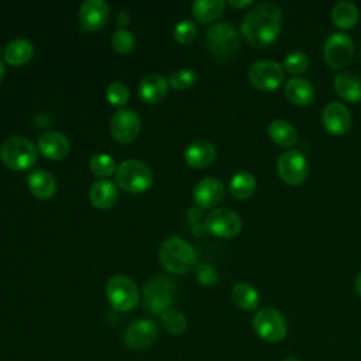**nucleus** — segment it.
I'll return each mask as SVG.
<instances>
[{
    "label": "nucleus",
    "mask_w": 361,
    "mask_h": 361,
    "mask_svg": "<svg viewBox=\"0 0 361 361\" xmlns=\"http://www.w3.org/2000/svg\"><path fill=\"white\" fill-rule=\"evenodd\" d=\"M128 97H130V92L127 86L123 85L121 82H111L106 87V99L110 104L116 107H123L128 102Z\"/></svg>",
    "instance_id": "obj_35"
},
{
    "label": "nucleus",
    "mask_w": 361,
    "mask_h": 361,
    "mask_svg": "<svg viewBox=\"0 0 361 361\" xmlns=\"http://www.w3.org/2000/svg\"><path fill=\"white\" fill-rule=\"evenodd\" d=\"M109 303L118 312L134 309L140 300V292L134 281L126 275H114L106 283Z\"/></svg>",
    "instance_id": "obj_8"
},
{
    "label": "nucleus",
    "mask_w": 361,
    "mask_h": 361,
    "mask_svg": "<svg viewBox=\"0 0 361 361\" xmlns=\"http://www.w3.org/2000/svg\"><path fill=\"white\" fill-rule=\"evenodd\" d=\"M90 169L99 178H106L116 172V162L109 154H96L90 159Z\"/></svg>",
    "instance_id": "obj_32"
},
{
    "label": "nucleus",
    "mask_w": 361,
    "mask_h": 361,
    "mask_svg": "<svg viewBox=\"0 0 361 361\" xmlns=\"http://www.w3.org/2000/svg\"><path fill=\"white\" fill-rule=\"evenodd\" d=\"M111 45L116 52L124 55L134 49L135 39L130 31H127L124 28H118L111 35Z\"/></svg>",
    "instance_id": "obj_34"
},
{
    "label": "nucleus",
    "mask_w": 361,
    "mask_h": 361,
    "mask_svg": "<svg viewBox=\"0 0 361 361\" xmlns=\"http://www.w3.org/2000/svg\"><path fill=\"white\" fill-rule=\"evenodd\" d=\"M322 123L331 135H343L350 130L351 116L343 103L330 102L323 109Z\"/></svg>",
    "instance_id": "obj_17"
},
{
    "label": "nucleus",
    "mask_w": 361,
    "mask_h": 361,
    "mask_svg": "<svg viewBox=\"0 0 361 361\" xmlns=\"http://www.w3.org/2000/svg\"><path fill=\"white\" fill-rule=\"evenodd\" d=\"M196 279L199 281V283L204 286H213L217 283L219 275L213 265L207 262H202L196 267Z\"/></svg>",
    "instance_id": "obj_38"
},
{
    "label": "nucleus",
    "mask_w": 361,
    "mask_h": 361,
    "mask_svg": "<svg viewBox=\"0 0 361 361\" xmlns=\"http://www.w3.org/2000/svg\"><path fill=\"white\" fill-rule=\"evenodd\" d=\"M158 336V326L149 319H141L131 323L124 333V343L134 350H142L152 344Z\"/></svg>",
    "instance_id": "obj_14"
},
{
    "label": "nucleus",
    "mask_w": 361,
    "mask_h": 361,
    "mask_svg": "<svg viewBox=\"0 0 361 361\" xmlns=\"http://www.w3.org/2000/svg\"><path fill=\"white\" fill-rule=\"evenodd\" d=\"M3 164L13 171H25L34 166L38 158V148L23 135L6 138L0 147Z\"/></svg>",
    "instance_id": "obj_3"
},
{
    "label": "nucleus",
    "mask_w": 361,
    "mask_h": 361,
    "mask_svg": "<svg viewBox=\"0 0 361 361\" xmlns=\"http://www.w3.org/2000/svg\"><path fill=\"white\" fill-rule=\"evenodd\" d=\"M168 80L158 73L147 75L138 85V96L145 103H159L168 93Z\"/></svg>",
    "instance_id": "obj_20"
},
{
    "label": "nucleus",
    "mask_w": 361,
    "mask_h": 361,
    "mask_svg": "<svg viewBox=\"0 0 361 361\" xmlns=\"http://www.w3.org/2000/svg\"><path fill=\"white\" fill-rule=\"evenodd\" d=\"M196 34L197 28L192 20H182L173 28V37L179 44H190Z\"/></svg>",
    "instance_id": "obj_36"
},
{
    "label": "nucleus",
    "mask_w": 361,
    "mask_h": 361,
    "mask_svg": "<svg viewBox=\"0 0 361 361\" xmlns=\"http://www.w3.org/2000/svg\"><path fill=\"white\" fill-rule=\"evenodd\" d=\"M282 66H283V71H286L292 75H300L307 69L309 58L302 51H293L286 55Z\"/></svg>",
    "instance_id": "obj_33"
},
{
    "label": "nucleus",
    "mask_w": 361,
    "mask_h": 361,
    "mask_svg": "<svg viewBox=\"0 0 361 361\" xmlns=\"http://www.w3.org/2000/svg\"><path fill=\"white\" fill-rule=\"evenodd\" d=\"M334 89L347 102L357 103L361 100V78L354 72H340L334 78Z\"/></svg>",
    "instance_id": "obj_24"
},
{
    "label": "nucleus",
    "mask_w": 361,
    "mask_h": 361,
    "mask_svg": "<svg viewBox=\"0 0 361 361\" xmlns=\"http://www.w3.org/2000/svg\"><path fill=\"white\" fill-rule=\"evenodd\" d=\"M282 11L272 1H262L252 7L243 18L241 32L254 47H268L281 31Z\"/></svg>",
    "instance_id": "obj_1"
},
{
    "label": "nucleus",
    "mask_w": 361,
    "mask_h": 361,
    "mask_svg": "<svg viewBox=\"0 0 361 361\" xmlns=\"http://www.w3.org/2000/svg\"><path fill=\"white\" fill-rule=\"evenodd\" d=\"M224 197V185L217 178H203L193 188V202L199 209H212Z\"/></svg>",
    "instance_id": "obj_16"
},
{
    "label": "nucleus",
    "mask_w": 361,
    "mask_h": 361,
    "mask_svg": "<svg viewBox=\"0 0 361 361\" xmlns=\"http://www.w3.org/2000/svg\"><path fill=\"white\" fill-rule=\"evenodd\" d=\"M355 290H357V293L360 295V298H361V272L357 275V278H355Z\"/></svg>",
    "instance_id": "obj_43"
},
{
    "label": "nucleus",
    "mask_w": 361,
    "mask_h": 361,
    "mask_svg": "<svg viewBox=\"0 0 361 361\" xmlns=\"http://www.w3.org/2000/svg\"><path fill=\"white\" fill-rule=\"evenodd\" d=\"M3 75H4V65H3V61L0 59V80H1Z\"/></svg>",
    "instance_id": "obj_44"
},
{
    "label": "nucleus",
    "mask_w": 361,
    "mask_h": 361,
    "mask_svg": "<svg viewBox=\"0 0 361 361\" xmlns=\"http://www.w3.org/2000/svg\"><path fill=\"white\" fill-rule=\"evenodd\" d=\"M224 7L223 0H196L192 4V13L197 21L212 23L223 14Z\"/></svg>",
    "instance_id": "obj_27"
},
{
    "label": "nucleus",
    "mask_w": 361,
    "mask_h": 361,
    "mask_svg": "<svg viewBox=\"0 0 361 361\" xmlns=\"http://www.w3.org/2000/svg\"><path fill=\"white\" fill-rule=\"evenodd\" d=\"M159 262L171 274H185L196 264V252L186 240L169 237L159 247Z\"/></svg>",
    "instance_id": "obj_2"
},
{
    "label": "nucleus",
    "mask_w": 361,
    "mask_h": 361,
    "mask_svg": "<svg viewBox=\"0 0 361 361\" xmlns=\"http://www.w3.org/2000/svg\"><path fill=\"white\" fill-rule=\"evenodd\" d=\"M269 138L281 147H292L298 141L296 128L286 120L276 118L268 124Z\"/></svg>",
    "instance_id": "obj_26"
},
{
    "label": "nucleus",
    "mask_w": 361,
    "mask_h": 361,
    "mask_svg": "<svg viewBox=\"0 0 361 361\" xmlns=\"http://www.w3.org/2000/svg\"><path fill=\"white\" fill-rule=\"evenodd\" d=\"M28 190L37 199H49L56 190V182L52 173L44 169H35L28 175L27 179Z\"/></svg>",
    "instance_id": "obj_22"
},
{
    "label": "nucleus",
    "mask_w": 361,
    "mask_h": 361,
    "mask_svg": "<svg viewBox=\"0 0 361 361\" xmlns=\"http://www.w3.org/2000/svg\"><path fill=\"white\" fill-rule=\"evenodd\" d=\"M204 226L207 231L221 238H231L237 235L241 230L240 216L227 207H219L212 210L206 219Z\"/></svg>",
    "instance_id": "obj_12"
},
{
    "label": "nucleus",
    "mask_w": 361,
    "mask_h": 361,
    "mask_svg": "<svg viewBox=\"0 0 361 361\" xmlns=\"http://www.w3.org/2000/svg\"><path fill=\"white\" fill-rule=\"evenodd\" d=\"M282 361H302V360H298V358H285Z\"/></svg>",
    "instance_id": "obj_45"
},
{
    "label": "nucleus",
    "mask_w": 361,
    "mask_h": 361,
    "mask_svg": "<svg viewBox=\"0 0 361 361\" xmlns=\"http://www.w3.org/2000/svg\"><path fill=\"white\" fill-rule=\"evenodd\" d=\"M34 55L32 44L25 38H16L10 41L3 52V58L8 65L21 66L31 61Z\"/></svg>",
    "instance_id": "obj_25"
},
{
    "label": "nucleus",
    "mask_w": 361,
    "mask_h": 361,
    "mask_svg": "<svg viewBox=\"0 0 361 361\" xmlns=\"http://www.w3.org/2000/svg\"><path fill=\"white\" fill-rule=\"evenodd\" d=\"M354 55V42L344 32H333L324 42L323 56L327 65L333 69L345 68Z\"/></svg>",
    "instance_id": "obj_9"
},
{
    "label": "nucleus",
    "mask_w": 361,
    "mask_h": 361,
    "mask_svg": "<svg viewBox=\"0 0 361 361\" xmlns=\"http://www.w3.org/2000/svg\"><path fill=\"white\" fill-rule=\"evenodd\" d=\"M109 4L104 0H86L79 10L80 28L85 32L99 31L107 21Z\"/></svg>",
    "instance_id": "obj_15"
},
{
    "label": "nucleus",
    "mask_w": 361,
    "mask_h": 361,
    "mask_svg": "<svg viewBox=\"0 0 361 361\" xmlns=\"http://www.w3.org/2000/svg\"><path fill=\"white\" fill-rule=\"evenodd\" d=\"M206 45L214 58L227 61L235 55L240 45V38L231 24L217 23L207 30Z\"/></svg>",
    "instance_id": "obj_5"
},
{
    "label": "nucleus",
    "mask_w": 361,
    "mask_h": 361,
    "mask_svg": "<svg viewBox=\"0 0 361 361\" xmlns=\"http://www.w3.org/2000/svg\"><path fill=\"white\" fill-rule=\"evenodd\" d=\"M118 197L117 186L111 180H96L89 190L90 203L97 209H109L111 207Z\"/></svg>",
    "instance_id": "obj_23"
},
{
    "label": "nucleus",
    "mask_w": 361,
    "mask_h": 361,
    "mask_svg": "<svg viewBox=\"0 0 361 361\" xmlns=\"http://www.w3.org/2000/svg\"><path fill=\"white\" fill-rule=\"evenodd\" d=\"M117 185L130 193H142L145 192L154 180L151 168L137 159H128L121 162L114 172Z\"/></svg>",
    "instance_id": "obj_4"
},
{
    "label": "nucleus",
    "mask_w": 361,
    "mask_h": 361,
    "mask_svg": "<svg viewBox=\"0 0 361 361\" xmlns=\"http://www.w3.org/2000/svg\"><path fill=\"white\" fill-rule=\"evenodd\" d=\"M358 8L351 1H338L331 10L333 23L343 30L351 28L358 21Z\"/></svg>",
    "instance_id": "obj_29"
},
{
    "label": "nucleus",
    "mask_w": 361,
    "mask_h": 361,
    "mask_svg": "<svg viewBox=\"0 0 361 361\" xmlns=\"http://www.w3.org/2000/svg\"><path fill=\"white\" fill-rule=\"evenodd\" d=\"M196 79H197V75L193 71L179 69L171 75L168 83L176 90H183L190 87L196 82Z\"/></svg>",
    "instance_id": "obj_37"
},
{
    "label": "nucleus",
    "mask_w": 361,
    "mask_h": 361,
    "mask_svg": "<svg viewBox=\"0 0 361 361\" xmlns=\"http://www.w3.org/2000/svg\"><path fill=\"white\" fill-rule=\"evenodd\" d=\"M231 298L235 306L243 310H254L258 307V303H259L258 290L247 282H240L234 285Z\"/></svg>",
    "instance_id": "obj_28"
},
{
    "label": "nucleus",
    "mask_w": 361,
    "mask_h": 361,
    "mask_svg": "<svg viewBox=\"0 0 361 361\" xmlns=\"http://www.w3.org/2000/svg\"><path fill=\"white\" fill-rule=\"evenodd\" d=\"M228 4H230V6H233V7H238V8H241V7L251 6V4H252V1H251V0H244V1H234V0H230V1H228Z\"/></svg>",
    "instance_id": "obj_42"
},
{
    "label": "nucleus",
    "mask_w": 361,
    "mask_h": 361,
    "mask_svg": "<svg viewBox=\"0 0 361 361\" xmlns=\"http://www.w3.org/2000/svg\"><path fill=\"white\" fill-rule=\"evenodd\" d=\"M285 96L296 106H307L314 99V87L307 79L295 76L285 83Z\"/></svg>",
    "instance_id": "obj_21"
},
{
    "label": "nucleus",
    "mask_w": 361,
    "mask_h": 361,
    "mask_svg": "<svg viewBox=\"0 0 361 361\" xmlns=\"http://www.w3.org/2000/svg\"><path fill=\"white\" fill-rule=\"evenodd\" d=\"M202 217V212H200V209L196 206V207H192V209H189V212H188V220L189 221H192L193 224H196V223H199V219Z\"/></svg>",
    "instance_id": "obj_39"
},
{
    "label": "nucleus",
    "mask_w": 361,
    "mask_h": 361,
    "mask_svg": "<svg viewBox=\"0 0 361 361\" xmlns=\"http://www.w3.org/2000/svg\"><path fill=\"white\" fill-rule=\"evenodd\" d=\"M183 157L192 168H206L216 158V147L207 140H196L186 147Z\"/></svg>",
    "instance_id": "obj_19"
},
{
    "label": "nucleus",
    "mask_w": 361,
    "mask_h": 361,
    "mask_svg": "<svg viewBox=\"0 0 361 361\" xmlns=\"http://www.w3.org/2000/svg\"><path fill=\"white\" fill-rule=\"evenodd\" d=\"M128 23H130V14H128L127 11L118 13V16H117V24H118L120 27H126Z\"/></svg>",
    "instance_id": "obj_41"
},
{
    "label": "nucleus",
    "mask_w": 361,
    "mask_h": 361,
    "mask_svg": "<svg viewBox=\"0 0 361 361\" xmlns=\"http://www.w3.org/2000/svg\"><path fill=\"white\" fill-rule=\"evenodd\" d=\"M207 231L204 223H196L192 226V233L196 235V237H203L204 233Z\"/></svg>",
    "instance_id": "obj_40"
},
{
    "label": "nucleus",
    "mask_w": 361,
    "mask_h": 361,
    "mask_svg": "<svg viewBox=\"0 0 361 361\" xmlns=\"http://www.w3.org/2000/svg\"><path fill=\"white\" fill-rule=\"evenodd\" d=\"M39 152L52 161L63 159L69 152V141L59 131H47L38 140Z\"/></svg>",
    "instance_id": "obj_18"
},
{
    "label": "nucleus",
    "mask_w": 361,
    "mask_h": 361,
    "mask_svg": "<svg viewBox=\"0 0 361 361\" xmlns=\"http://www.w3.org/2000/svg\"><path fill=\"white\" fill-rule=\"evenodd\" d=\"M248 79L257 89L269 92L282 85L285 71L283 66L275 61H258L250 66Z\"/></svg>",
    "instance_id": "obj_10"
},
{
    "label": "nucleus",
    "mask_w": 361,
    "mask_h": 361,
    "mask_svg": "<svg viewBox=\"0 0 361 361\" xmlns=\"http://www.w3.org/2000/svg\"><path fill=\"white\" fill-rule=\"evenodd\" d=\"M252 327L257 336L267 343H279L288 333V322L275 307L259 309L252 319Z\"/></svg>",
    "instance_id": "obj_7"
},
{
    "label": "nucleus",
    "mask_w": 361,
    "mask_h": 361,
    "mask_svg": "<svg viewBox=\"0 0 361 361\" xmlns=\"http://www.w3.org/2000/svg\"><path fill=\"white\" fill-rule=\"evenodd\" d=\"M276 171L279 178L288 185H300L307 176L309 165L300 151L289 149L279 155Z\"/></svg>",
    "instance_id": "obj_11"
},
{
    "label": "nucleus",
    "mask_w": 361,
    "mask_h": 361,
    "mask_svg": "<svg viewBox=\"0 0 361 361\" xmlns=\"http://www.w3.org/2000/svg\"><path fill=\"white\" fill-rule=\"evenodd\" d=\"M176 286L173 282L162 275L152 276L144 286V303L147 309L161 316L166 310H169L173 298H175Z\"/></svg>",
    "instance_id": "obj_6"
},
{
    "label": "nucleus",
    "mask_w": 361,
    "mask_h": 361,
    "mask_svg": "<svg viewBox=\"0 0 361 361\" xmlns=\"http://www.w3.org/2000/svg\"><path fill=\"white\" fill-rule=\"evenodd\" d=\"M141 131V118L135 110L121 109L110 121L111 137L120 144H128L137 138Z\"/></svg>",
    "instance_id": "obj_13"
},
{
    "label": "nucleus",
    "mask_w": 361,
    "mask_h": 361,
    "mask_svg": "<svg viewBox=\"0 0 361 361\" xmlns=\"http://www.w3.org/2000/svg\"><path fill=\"white\" fill-rule=\"evenodd\" d=\"M257 189L255 178L248 172H238L230 180V192L237 199H248Z\"/></svg>",
    "instance_id": "obj_30"
},
{
    "label": "nucleus",
    "mask_w": 361,
    "mask_h": 361,
    "mask_svg": "<svg viewBox=\"0 0 361 361\" xmlns=\"http://www.w3.org/2000/svg\"><path fill=\"white\" fill-rule=\"evenodd\" d=\"M161 320H162L164 329L168 333L176 334V336L182 334L186 330V326H188L186 317L180 312L173 310V309H169L165 313H162L161 314Z\"/></svg>",
    "instance_id": "obj_31"
}]
</instances>
